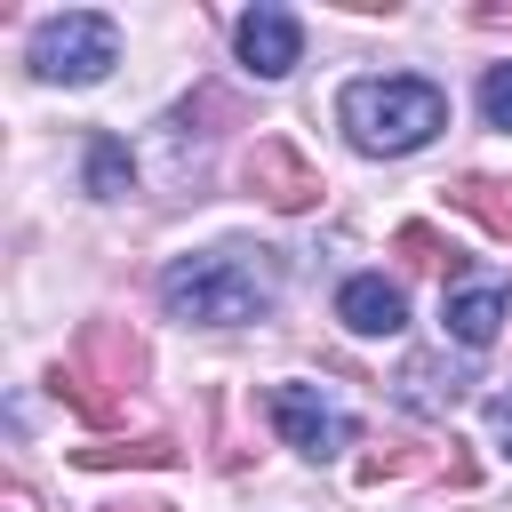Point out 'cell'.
I'll return each instance as SVG.
<instances>
[{
    "mask_svg": "<svg viewBox=\"0 0 512 512\" xmlns=\"http://www.w3.org/2000/svg\"><path fill=\"white\" fill-rule=\"evenodd\" d=\"M72 360H80V368H88V376H96V384H104V392L120 400V408H128V392L144 384V344H136V336L120 328V320H88V328H80V352H72Z\"/></svg>",
    "mask_w": 512,
    "mask_h": 512,
    "instance_id": "cell-7",
    "label": "cell"
},
{
    "mask_svg": "<svg viewBox=\"0 0 512 512\" xmlns=\"http://www.w3.org/2000/svg\"><path fill=\"white\" fill-rule=\"evenodd\" d=\"M480 112H488V128H512V64H488V80H480Z\"/></svg>",
    "mask_w": 512,
    "mask_h": 512,
    "instance_id": "cell-16",
    "label": "cell"
},
{
    "mask_svg": "<svg viewBox=\"0 0 512 512\" xmlns=\"http://www.w3.org/2000/svg\"><path fill=\"white\" fill-rule=\"evenodd\" d=\"M88 472H112V464H176V440L152 432V440H128V448H80Z\"/></svg>",
    "mask_w": 512,
    "mask_h": 512,
    "instance_id": "cell-14",
    "label": "cell"
},
{
    "mask_svg": "<svg viewBox=\"0 0 512 512\" xmlns=\"http://www.w3.org/2000/svg\"><path fill=\"white\" fill-rule=\"evenodd\" d=\"M272 296H280L272 248H240V240L200 248V256H176V264L160 272V304H168V320H184V328H240V320H264Z\"/></svg>",
    "mask_w": 512,
    "mask_h": 512,
    "instance_id": "cell-1",
    "label": "cell"
},
{
    "mask_svg": "<svg viewBox=\"0 0 512 512\" xmlns=\"http://www.w3.org/2000/svg\"><path fill=\"white\" fill-rule=\"evenodd\" d=\"M448 200H456L464 216H480V224H488L496 240H512V184H496V176H464V184H456Z\"/></svg>",
    "mask_w": 512,
    "mask_h": 512,
    "instance_id": "cell-12",
    "label": "cell"
},
{
    "mask_svg": "<svg viewBox=\"0 0 512 512\" xmlns=\"http://www.w3.org/2000/svg\"><path fill=\"white\" fill-rule=\"evenodd\" d=\"M504 312H512V288L504 280H448V296H440V320H448V336L464 352L496 344L504 336Z\"/></svg>",
    "mask_w": 512,
    "mask_h": 512,
    "instance_id": "cell-6",
    "label": "cell"
},
{
    "mask_svg": "<svg viewBox=\"0 0 512 512\" xmlns=\"http://www.w3.org/2000/svg\"><path fill=\"white\" fill-rule=\"evenodd\" d=\"M240 184H248L264 208H280V216H296V208L320 200V168H312L288 136H256V144L240 152Z\"/></svg>",
    "mask_w": 512,
    "mask_h": 512,
    "instance_id": "cell-4",
    "label": "cell"
},
{
    "mask_svg": "<svg viewBox=\"0 0 512 512\" xmlns=\"http://www.w3.org/2000/svg\"><path fill=\"white\" fill-rule=\"evenodd\" d=\"M264 408H272L280 440H288L296 456H312V464L352 448V416H344V408H328L312 384H272V392H264Z\"/></svg>",
    "mask_w": 512,
    "mask_h": 512,
    "instance_id": "cell-5",
    "label": "cell"
},
{
    "mask_svg": "<svg viewBox=\"0 0 512 512\" xmlns=\"http://www.w3.org/2000/svg\"><path fill=\"white\" fill-rule=\"evenodd\" d=\"M48 392H56V400H64V408H72V416H80V424H96V432H104V424H120V416H128V408H120V400H112V392H104V384H96V376H88V368H80V360H64V368H56V376H48Z\"/></svg>",
    "mask_w": 512,
    "mask_h": 512,
    "instance_id": "cell-11",
    "label": "cell"
},
{
    "mask_svg": "<svg viewBox=\"0 0 512 512\" xmlns=\"http://www.w3.org/2000/svg\"><path fill=\"white\" fill-rule=\"evenodd\" d=\"M336 320H344L352 336H400V328H408V296H400L384 272H360V280L336 288Z\"/></svg>",
    "mask_w": 512,
    "mask_h": 512,
    "instance_id": "cell-9",
    "label": "cell"
},
{
    "mask_svg": "<svg viewBox=\"0 0 512 512\" xmlns=\"http://www.w3.org/2000/svg\"><path fill=\"white\" fill-rule=\"evenodd\" d=\"M120 64V24L96 16V8H72V16H48L32 32V72L40 80H64V88H88Z\"/></svg>",
    "mask_w": 512,
    "mask_h": 512,
    "instance_id": "cell-3",
    "label": "cell"
},
{
    "mask_svg": "<svg viewBox=\"0 0 512 512\" xmlns=\"http://www.w3.org/2000/svg\"><path fill=\"white\" fill-rule=\"evenodd\" d=\"M400 256H408L416 272H448V280H456V248H448L432 224H400Z\"/></svg>",
    "mask_w": 512,
    "mask_h": 512,
    "instance_id": "cell-15",
    "label": "cell"
},
{
    "mask_svg": "<svg viewBox=\"0 0 512 512\" xmlns=\"http://www.w3.org/2000/svg\"><path fill=\"white\" fill-rule=\"evenodd\" d=\"M488 424H496V440L512 448V392H504V400H488Z\"/></svg>",
    "mask_w": 512,
    "mask_h": 512,
    "instance_id": "cell-17",
    "label": "cell"
},
{
    "mask_svg": "<svg viewBox=\"0 0 512 512\" xmlns=\"http://www.w3.org/2000/svg\"><path fill=\"white\" fill-rule=\"evenodd\" d=\"M120 512H168V504H120Z\"/></svg>",
    "mask_w": 512,
    "mask_h": 512,
    "instance_id": "cell-18",
    "label": "cell"
},
{
    "mask_svg": "<svg viewBox=\"0 0 512 512\" xmlns=\"http://www.w3.org/2000/svg\"><path fill=\"white\" fill-rule=\"evenodd\" d=\"M336 120L368 160H400V152H416L448 128V96L416 72H384V80H352L336 96Z\"/></svg>",
    "mask_w": 512,
    "mask_h": 512,
    "instance_id": "cell-2",
    "label": "cell"
},
{
    "mask_svg": "<svg viewBox=\"0 0 512 512\" xmlns=\"http://www.w3.org/2000/svg\"><path fill=\"white\" fill-rule=\"evenodd\" d=\"M464 384H472L464 368H448V376H440V360H424V352H416V360H400V400H408L416 416L456 408V400H464Z\"/></svg>",
    "mask_w": 512,
    "mask_h": 512,
    "instance_id": "cell-10",
    "label": "cell"
},
{
    "mask_svg": "<svg viewBox=\"0 0 512 512\" xmlns=\"http://www.w3.org/2000/svg\"><path fill=\"white\" fill-rule=\"evenodd\" d=\"M128 176H136V168H128V144H120V136H88V192H96V200H120Z\"/></svg>",
    "mask_w": 512,
    "mask_h": 512,
    "instance_id": "cell-13",
    "label": "cell"
},
{
    "mask_svg": "<svg viewBox=\"0 0 512 512\" xmlns=\"http://www.w3.org/2000/svg\"><path fill=\"white\" fill-rule=\"evenodd\" d=\"M232 40H240V64H248L256 80H280V72H296V56H304V24H296L288 8H248Z\"/></svg>",
    "mask_w": 512,
    "mask_h": 512,
    "instance_id": "cell-8",
    "label": "cell"
}]
</instances>
